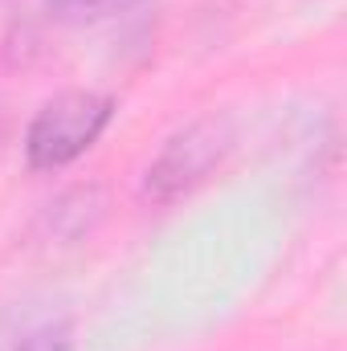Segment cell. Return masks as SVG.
I'll return each mask as SVG.
<instances>
[{"label": "cell", "instance_id": "cell-2", "mask_svg": "<svg viewBox=\"0 0 347 351\" xmlns=\"http://www.w3.org/2000/svg\"><path fill=\"white\" fill-rule=\"evenodd\" d=\"M225 152H229V127H225V119H200V123L184 127L180 135L168 139V147L147 168L143 192L156 204H172L180 196H188L196 184H204L213 176V168L225 160Z\"/></svg>", "mask_w": 347, "mask_h": 351}, {"label": "cell", "instance_id": "cell-1", "mask_svg": "<svg viewBox=\"0 0 347 351\" xmlns=\"http://www.w3.org/2000/svg\"><path fill=\"white\" fill-rule=\"evenodd\" d=\"M115 119V98L98 90H66L49 98L25 131V160L33 172H58L86 156Z\"/></svg>", "mask_w": 347, "mask_h": 351}, {"label": "cell", "instance_id": "cell-4", "mask_svg": "<svg viewBox=\"0 0 347 351\" xmlns=\"http://www.w3.org/2000/svg\"><path fill=\"white\" fill-rule=\"evenodd\" d=\"M139 0H45V8L66 21V25H90V21H106L123 8H131Z\"/></svg>", "mask_w": 347, "mask_h": 351}, {"label": "cell", "instance_id": "cell-3", "mask_svg": "<svg viewBox=\"0 0 347 351\" xmlns=\"http://www.w3.org/2000/svg\"><path fill=\"white\" fill-rule=\"evenodd\" d=\"M0 351H74V323L62 306H49V302L4 306Z\"/></svg>", "mask_w": 347, "mask_h": 351}]
</instances>
